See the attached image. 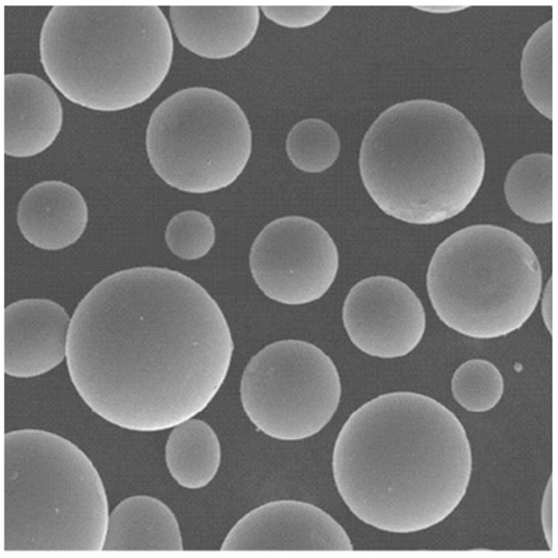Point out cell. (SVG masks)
<instances>
[{"label":"cell","mask_w":558,"mask_h":558,"mask_svg":"<svg viewBox=\"0 0 558 558\" xmlns=\"http://www.w3.org/2000/svg\"><path fill=\"white\" fill-rule=\"evenodd\" d=\"M233 338L201 283L159 267L118 271L70 323L68 368L89 410L126 430H168L202 413L226 383Z\"/></svg>","instance_id":"obj_1"},{"label":"cell","mask_w":558,"mask_h":558,"mask_svg":"<svg viewBox=\"0 0 558 558\" xmlns=\"http://www.w3.org/2000/svg\"><path fill=\"white\" fill-rule=\"evenodd\" d=\"M472 466L460 418L411 391L383 393L359 408L332 453L333 481L352 514L402 535L447 520L466 495Z\"/></svg>","instance_id":"obj_2"},{"label":"cell","mask_w":558,"mask_h":558,"mask_svg":"<svg viewBox=\"0 0 558 558\" xmlns=\"http://www.w3.org/2000/svg\"><path fill=\"white\" fill-rule=\"evenodd\" d=\"M359 168L383 213L413 226L460 216L481 191L486 154L480 132L451 105H392L368 129Z\"/></svg>","instance_id":"obj_3"},{"label":"cell","mask_w":558,"mask_h":558,"mask_svg":"<svg viewBox=\"0 0 558 558\" xmlns=\"http://www.w3.org/2000/svg\"><path fill=\"white\" fill-rule=\"evenodd\" d=\"M39 54L63 97L92 111L119 112L147 101L167 78L173 35L161 8L53 7Z\"/></svg>","instance_id":"obj_4"},{"label":"cell","mask_w":558,"mask_h":558,"mask_svg":"<svg viewBox=\"0 0 558 558\" xmlns=\"http://www.w3.org/2000/svg\"><path fill=\"white\" fill-rule=\"evenodd\" d=\"M3 468V551L104 550L107 492L76 445L34 428L9 432Z\"/></svg>","instance_id":"obj_5"},{"label":"cell","mask_w":558,"mask_h":558,"mask_svg":"<svg viewBox=\"0 0 558 558\" xmlns=\"http://www.w3.org/2000/svg\"><path fill=\"white\" fill-rule=\"evenodd\" d=\"M542 279L530 244L510 229L482 223L452 233L436 248L427 293L451 330L493 340L530 320L541 301Z\"/></svg>","instance_id":"obj_6"},{"label":"cell","mask_w":558,"mask_h":558,"mask_svg":"<svg viewBox=\"0 0 558 558\" xmlns=\"http://www.w3.org/2000/svg\"><path fill=\"white\" fill-rule=\"evenodd\" d=\"M146 148L154 171L169 186L211 193L231 186L252 157L246 113L218 89L184 88L149 118Z\"/></svg>","instance_id":"obj_7"},{"label":"cell","mask_w":558,"mask_h":558,"mask_svg":"<svg viewBox=\"0 0 558 558\" xmlns=\"http://www.w3.org/2000/svg\"><path fill=\"white\" fill-rule=\"evenodd\" d=\"M342 386L332 359L311 342L283 340L263 348L243 371L244 413L281 441L316 436L340 407Z\"/></svg>","instance_id":"obj_8"},{"label":"cell","mask_w":558,"mask_h":558,"mask_svg":"<svg viewBox=\"0 0 558 558\" xmlns=\"http://www.w3.org/2000/svg\"><path fill=\"white\" fill-rule=\"evenodd\" d=\"M251 271L260 291L282 305H308L336 281L340 254L330 233L306 217H282L254 239Z\"/></svg>","instance_id":"obj_9"},{"label":"cell","mask_w":558,"mask_h":558,"mask_svg":"<svg viewBox=\"0 0 558 558\" xmlns=\"http://www.w3.org/2000/svg\"><path fill=\"white\" fill-rule=\"evenodd\" d=\"M342 320L349 340L372 357L410 355L426 331L421 299L405 282L392 277L357 282L343 303Z\"/></svg>","instance_id":"obj_10"},{"label":"cell","mask_w":558,"mask_h":558,"mask_svg":"<svg viewBox=\"0 0 558 558\" xmlns=\"http://www.w3.org/2000/svg\"><path fill=\"white\" fill-rule=\"evenodd\" d=\"M222 551H352L348 533L311 502H267L236 522Z\"/></svg>","instance_id":"obj_11"},{"label":"cell","mask_w":558,"mask_h":558,"mask_svg":"<svg viewBox=\"0 0 558 558\" xmlns=\"http://www.w3.org/2000/svg\"><path fill=\"white\" fill-rule=\"evenodd\" d=\"M72 317L49 299H24L4 308V373L34 378L66 361Z\"/></svg>","instance_id":"obj_12"},{"label":"cell","mask_w":558,"mask_h":558,"mask_svg":"<svg viewBox=\"0 0 558 558\" xmlns=\"http://www.w3.org/2000/svg\"><path fill=\"white\" fill-rule=\"evenodd\" d=\"M63 126V107L44 78L27 73L4 76V154L32 158L52 146Z\"/></svg>","instance_id":"obj_13"},{"label":"cell","mask_w":558,"mask_h":558,"mask_svg":"<svg viewBox=\"0 0 558 558\" xmlns=\"http://www.w3.org/2000/svg\"><path fill=\"white\" fill-rule=\"evenodd\" d=\"M17 226L33 246L62 251L78 242L86 232V198L72 184L62 181L35 184L19 203Z\"/></svg>","instance_id":"obj_14"},{"label":"cell","mask_w":558,"mask_h":558,"mask_svg":"<svg viewBox=\"0 0 558 558\" xmlns=\"http://www.w3.org/2000/svg\"><path fill=\"white\" fill-rule=\"evenodd\" d=\"M183 48L206 59H227L246 49L260 24L258 7H169Z\"/></svg>","instance_id":"obj_15"},{"label":"cell","mask_w":558,"mask_h":558,"mask_svg":"<svg viewBox=\"0 0 558 558\" xmlns=\"http://www.w3.org/2000/svg\"><path fill=\"white\" fill-rule=\"evenodd\" d=\"M173 511L156 497L133 496L109 514L104 551H182Z\"/></svg>","instance_id":"obj_16"},{"label":"cell","mask_w":558,"mask_h":558,"mask_svg":"<svg viewBox=\"0 0 558 558\" xmlns=\"http://www.w3.org/2000/svg\"><path fill=\"white\" fill-rule=\"evenodd\" d=\"M221 460V442L207 422L193 417L172 427L166 462L179 486L189 490L208 486L217 476Z\"/></svg>","instance_id":"obj_17"},{"label":"cell","mask_w":558,"mask_h":558,"mask_svg":"<svg viewBox=\"0 0 558 558\" xmlns=\"http://www.w3.org/2000/svg\"><path fill=\"white\" fill-rule=\"evenodd\" d=\"M508 206L515 216L536 226L553 222V156L536 153L518 159L505 184Z\"/></svg>","instance_id":"obj_18"},{"label":"cell","mask_w":558,"mask_h":558,"mask_svg":"<svg viewBox=\"0 0 558 558\" xmlns=\"http://www.w3.org/2000/svg\"><path fill=\"white\" fill-rule=\"evenodd\" d=\"M341 138L323 119H305L287 137V154L293 166L307 173H322L337 162Z\"/></svg>","instance_id":"obj_19"},{"label":"cell","mask_w":558,"mask_h":558,"mask_svg":"<svg viewBox=\"0 0 558 558\" xmlns=\"http://www.w3.org/2000/svg\"><path fill=\"white\" fill-rule=\"evenodd\" d=\"M522 89L532 107L553 119V20L532 34L522 52Z\"/></svg>","instance_id":"obj_20"},{"label":"cell","mask_w":558,"mask_h":558,"mask_svg":"<svg viewBox=\"0 0 558 558\" xmlns=\"http://www.w3.org/2000/svg\"><path fill=\"white\" fill-rule=\"evenodd\" d=\"M451 391L463 410L485 413L495 410L505 396V378L492 362L472 359L453 373Z\"/></svg>","instance_id":"obj_21"},{"label":"cell","mask_w":558,"mask_h":558,"mask_svg":"<svg viewBox=\"0 0 558 558\" xmlns=\"http://www.w3.org/2000/svg\"><path fill=\"white\" fill-rule=\"evenodd\" d=\"M216 239L213 219L196 209L177 214L166 231L169 251L182 260L193 262L206 257L216 244Z\"/></svg>","instance_id":"obj_22"},{"label":"cell","mask_w":558,"mask_h":558,"mask_svg":"<svg viewBox=\"0 0 558 558\" xmlns=\"http://www.w3.org/2000/svg\"><path fill=\"white\" fill-rule=\"evenodd\" d=\"M260 12L278 26L305 28L320 23L331 7H262Z\"/></svg>","instance_id":"obj_23"},{"label":"cell","mask_w":558,"mask_h":558,"mask_svg":"<svg viewBox=\"0 0 558 558\" xmlns=\"http://www.w3.org/2000/svg\"><path fill=\"white\" fill-rule=\"evenodd\" d=\"M543 313H545L546 326L549 327L551 332V281L549 282V287L546 288L545 299H543Z\"/></svg>","instance_id":"obj_24"},{"label":"cell","mask_w":558,"mask_h":558,"mask_svg":"<svg viewBox=\"0 0 558 558\" xmlns=\"http://www.w3.org/2000/svg\"><path fill=\"white\" fill-rule=\"evenodd\" d=\"M416 9L432 13H452L460 12V10L466 9V7H416Z\"/></svg>","instance_id":"obj_25"}]
</instances>
